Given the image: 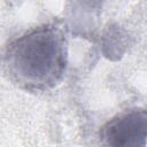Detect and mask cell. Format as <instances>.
Instances as JSON below:
<instances>
[{
  "instance_id": "1",
  "label": "cell",
  "mask_w": 147,
  "mask_h": 147,
  "mask_svg": "<svg viewBox=\"0 0 147 147\" xmlns=\"http://www.w3.org/2000/svg\"><path fill=\"white\" fill-rule=\"evenodd\" d=\"M68 62L67 38L59 24L34 28L14 39L3 56V69L18 87L44 92L63 78Z\"/></svg>"
},
{
  "instance_id": "2",
  "label": "cell",
  "mask_w": 147,
  "mask_h": 147,
  "mask_svg": "<svg viewBox=\"0 0 147 147\" xmlns=\"http://www.w3.org/2000/svg\"><path fill=\"white\" fill-rule=\"evenodd\" d=\"M102 144L109 146H145L147 142V110L130 109L109 119L100 131Z\"/></svg>"
}]
</instances>
